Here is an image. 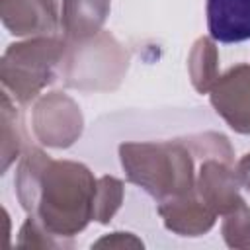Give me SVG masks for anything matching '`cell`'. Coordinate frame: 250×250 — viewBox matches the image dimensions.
Wrapping results in <instances>:
<instances>
[{
    "instance_id": "obj_1",
    "label": "cell",
    "mask_w": 250,
    "mask_h": 250,
    "mask_svg": "<svg viewBox=\"0 0 250 250\" xmlns=\"http://www.w3.org/2000/svg\"><path fill=\"white\" fill-rule=\"evenodd\" d=\"M14 186L23 211L62 240L72 242V236L94 221L98 180L82 162L55 160L45 150L27 146L20 156Z\"/></svg>"
},
{
    "instance_id": "obj_2",
    "label": "cell",
    "mask_w": 250,
    "mask_h": 250,
    "mask_svg": "<svg viewBox=\"0 0 250 250\" xmlns=\"http://www.w3.org/2000/svg\"><path fill=\"white\" fill-rule=\"evenodd\" d=\"M119 160L127 180L158 203L195 191V156L184 139L123 143Z\"/></svg>"
},
{
    "instance_id": "obj_3",
    "label": "cell",
    "mask_w": 250,
    "mask_h": 250,
    "mask_svg": "<svg viewBox=\"0 0 250 250\" xmlns=\"http://www.w3.org/2000/svg\"><path fill=\"white\" fill-rule=\"evenodd\" d=\"M129 59V51L109 31L102 29L88 39L66 41L59 76L64 86L74 90L111 92L123 82Z\"/></svg>"
},
{
    "instance_id": "obj_4",
    "label": "cell",
    "mask_w": 250,
    "mask_h": 250,
    "mask_svg": "<svg viewBox=\"0 0 250 250\" xmlns=\"http://www.w3.org/2000/svg\"><path fill=\"white\" fill-rule=\"evenodd\" d=\"M64 49L66 41L62 35L27 37L10 43L0 61L2 88L18 104H29L59 74Z\"/></svg>"
},
{
    "instance_id": "obj_5",
    "label": "cell",
    "mask_w": 250,
    "mask_h": 250,
    "mask_svg": "<svg viewBox=\"0 0 250 250\" xmlns=\"http://www.w3.org/2000/svg\"><path fill=\"white\" fill-rule=\"evenodd\" d=\"M31 129L43 146L68 148L84 131V115L68 94L59 90L47 92L33 104Z\"/></svg>"
},
{
    "instance_id": "obj_6",
    "label": "cell",
    "mask_w": 250,
    "mask_h": 250,
    "mask_svg": "<svg viewBox=\"0 0 250 250\" xmlns=\"http://www.w3.org/2000/svg\"><path fill=\"white\" fill-rule=\"evenodd\" d=\"M209 100L232 131L250 135V64H234L221 74Z\"/></svg>"
},
{
    "instance_id": "obj_7",
    "label": "cell",
    "mask_w": 250,
    "mask_h": 250,
    "mask_svg": "<svg viewBox=\"0 0 250 250\" xmlns=\"http://www.w3.org/2000/svg\"><path fill=\"white\" fill-rule=\"evenodd\" d=\"M0 18L16 37L57 35L61 29L57 0H0Z\"/></svg>"
},
{
    "instance_id": "obj_8",
    "label": "cell",
    "mask_w": 250,
    "mask_h": 250,
    "mask_svg": "<svg viewBox=\"0 0 250 250\" xmlns=\"http://www.w3.org/2000/svg\"><path fill=\"white\" fill-rule=\"evenodd\" d=\"M240 186L232 164L217 158L201 160L195 176V191L217 215H227L244 201L240 197Z\"/></svg>"
},
{
    "instance_id": "obj_9",
    "label": "cell",
    "mask_w": 250,
    "mask_h": 250,
    "mask_svg": "<svg viewBox=\"0 0 250 250\" xmlns=\"http://www.w3.org/2000/svg\"><path fill=\"white\" fill-rule=\"evenodd\" d=\"M158 215L164 221V227L180 236H201L209 232L217 221V213L191 191L182 197L166 199L158 203Z\"/></svg>"
},
{
    "instance_id": "obj_10",
    "label": "cell",
    "mask_w": 250,
    "mask_h": 250,
    "mask_svg": "<svg viewBox=\"0 0 250 250\" xmlns=\"http://www.w3.org/2000/svg\"><path fill=\"white\" fill-rule=\"evenodd\" d=\"M205 12L213 41L240 43L250 39V0H207Z\"/></svg>"
},
{
    "instance_id": "obj_11",
    "label": "cell",
    "mask_w": 250,
    "mask_h": 250,
    "mask_svg": "<svg viewBox=\"0 0 250 250\" xmlns=\"http://www.w3.org/2000/svg\"><path fill=\"white\" fill-rule=\"evenodd\" d=\"M111 0H62L61 29L66 41H82L102 31Z\"/></svg>"
},
{
    "instance_id": "obj_12",
    "label": "cell",
    "mask_w": 250,
    "mask_h": 250,
    "mask_svg": "<svg viewBox=\"0 0 250 250\" xmlns=\"http://www.w3.org/2000/svg\"><path fill=\"white\" fill-rule=\"evenodd\" d=\"M188 72L191 86L199 94L211 92L219 80V51L211 37H199L188 55Z\"/></svg>"
},
{
    "instance_id": "obj_13",
    "label": "cell",
    "mask_w": 250,
    "mask_h": 250,
    "mask_svg": "<svg viewBox=\"0 0 250 250\" xmlns=\"http://www.w3.org/2000/svg\"><path fill=\"white\" fill-rule=\"evenodd\" d=\"M16 104L18 102L2 90V174L8 172L12 162H16V158H20L29 146L25 145L23 121Z\"/></svg>"
},
{
    "instance_id": "obj_14",
    "label": "cell",
    "mask_w": 250,
    "mask_h": 250,
    "mask_svg": "<svg viewBox=\"0 0 250 250\" xmlns=\"http://www.w3.org/2000/svg\"><path fill=\"white\" fill-rule=\"evenodd\" d=\"M123 182L115 176L98 178L96 195H94V221L107 225L123 203Z\"/></svg>"
},
{
    "instance_id": "obj_15",
    "label": "cell",
    "mask_w": 250,
    "mask_h": 250,
    "mask_svg": "<svg viewBox=\"0 0 250 250\" xmlns=\"http://www.w3.org/2000/svg\"><path fill=\"white\" fill-rule=\"evenodd\" d=\"M182 139L189 146L191 154L199 160L217 158L227 164H234V150L223 133L205 131V133H197V135H189V137H182Z\"/></svg>"
},
{
    "instance_id": "obj_16",
    "label": "cell",
    "mask_w": 250,
    "mask_h": 250,
    "mask_svg": "<svg viewBox=\"0 0 250 250\" xmlns=\"http://www.w3.org/2000/svg\"><path fill=\"white\" fill-rule=\"evenodd\" d=\"M223 238L230 248H250V207L242 201L238 207L223 215Z\"/></svg>"
},
{
    "instance_id": "obj_17",
    "label": "cell",
    "mask_w": 250,
    "mask_h": 250,
    "mask_svg": "<svg viewBox=\"0 0 250 250\" xmlns=\"http://www.w3.org/2000/svg\"><path fill=\"white\" fill-rule=\"evenodd\" d=\"M16 246L18 248H68V246H72V242L51 234L37 219H33L29 215L20 229Z\"/></svg>"
},
{
    "instance_id": "obj_18",
    "label": "cell",
    "mask_w": 250,
    "mask_h": 250,
    "mask_svg": "<svg viewBox=\"0 0 250 250\" xmlns=\"http://www.w3.org/2000/svg\"><path fill=\"white\" fill-rule=\"evenodd\" d=\"M143 246L145 244L141 238H137L133 232H123V230L109 232L92 244V248H143Z\"/></svg>"
},
{
    "instance_id": "obj_19",
    "label": "cell",
    "mask_w": 250,
    "mask_h": 250,
    "mask_svg": "<svg viewBox=\"0 0 250 250\" xmlns=\"http://www.w3.org/2000/svg\"><path fill=\"white\" fill-rule=\"evenodd\" d=\"M236 174H238L240 184H242L246 189H250V152L244 154V156L238 160V164H236Z\"/></svg>"
}]
</instances>
